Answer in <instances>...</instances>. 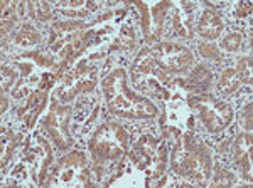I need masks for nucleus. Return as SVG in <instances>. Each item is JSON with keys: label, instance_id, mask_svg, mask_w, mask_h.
I'll list each match as a JSON object with an SVG mask.
<instances>
[{"label": "nucleus", "instance_id": "1", "mask_svg": "<svg viewBox=\"0 0 253 188\" xmlns=\"http://www.w3.org/2000/svg\"><path fill=\"white\" fill-rule=\"evenodd\" d=\"M105 94H107L108 106L112 113L124 118H152L157 114L156 106L145 97H140L133 94L126 88L125 83V71L115 69L103 83Z\"/></svg>", "mask_w": 253, "mask_h": 188}, {"label": "nucleus", "instance_id": "2", "mask_svg": "<svg viewBox=\"0 0 253 188\" xmlns=\"http://www.w3.org/2000/svg\"><path fill=\"white\" fill-rule=\"evenodd\" d=\"M172 168L175 173L203 182L210 175V151L193 134H186L182 150L174 151Z\"/></svg>", "mask_w": 253, "mask_h": 188}, {"label": "nucleus", "instance_id": "3", "mask_svg": "<svg viewBox=\"0 0 253 188\" xmlns=\"http://www.w3.org/2000/svg\"><path fill=\"white\" fill-rule=\"evenodd\" d=\"M189 103L210 133H219L230 125L233 118L230 106L211 96H194Z\"/></svg>", "mask_w": 253, "mask_h": 188}, {"label": "nucleus", "instance_id": "4", "mask_svg": "<svg viewBox=\"0 0 253 188\" xmlns=\"http://www.w3.org/2000/svg\"><path fill=\"white\" fill-rule=\"evenodd\" d=\"M126 143H128V138H126L125 129L118 125L108 123L98 129L95 138L89 143V148L96 155L98 160L110 161L120 157L124 148H126Z\"/></svg>", "mask_w": 253, "mask_h": 188}, {"label": "nucleus", "instance_id": "5", "mask_svg": "<svg viewBox=\"0 0 253 188\" xmlns=\"http://www.w3.org/2000/svg\"><path fill=\"white\" fill-rule=\"evenodd\" d=\"M156 66L169 72H182L193 66V54L189 49L175 42H161L150 49Z\"/></svg>", "mask_w": 253, "mask_h": 188}, {"label": "nucleus", "instance_id": "6", "mask_svg": "<svg viewBox=\"0 0 253 188\" xmlns=\"http://www.w3.org/2000/svg\"><path fill=\"white\" fill-rule=\"evenodd\" d=\"M235 161L242 168L245 177L252 170V134L242 133L235 141Z\"/></svg>", "mask_w": 253, "mask_h": 188}, {"label": "nucleus", "instance_id": "7", "mask_svg": "<svg viewBox=\"0 0 253 188\" xmlns=\"http://www.w3.org/2000/svg\"><path fill=\"white\" fill-rule=\"evenodd\" d=\"M198 32L208 40L218 39L223 32V20L214 10H205L198 24Z\"/></svg>", "mask_w": 253, "mask_h": 188}, {"label": "nucleus", "instance_id": "8", "mask_svg": "<svg viewBox=\"0 0 253 188\" xmlns=\"http://www.w3.org/2000/svg\"><path fill=\"white\" fill-rule=\"evenodd\" d=\"M240 79L238 74L233 67H226L221 72V77H219V83H218V91L221 94H231L238 89Z\"/></svg>", "mask_w": 253, "mask_h": 188}, {"label": "nucleus", "instance_id": "9", "mask_svg": "<svg viewBox=\"0 0 253 188\" xmlns=\"http://www.w3.org/2000/svg\"><path fill=\"white\" fill-rule=\"evenodd\" d=\"M235 71H236V74H238L240 81L252 84V57H243V59H240Z\"/></svg>", "mask_w": 253, "mask_h": 188}, {"label": "nucleus", "instance_id": "10", "mask_svg": "<svg viewBox=\"0 0 253 188\" xmlns=\"http://www.w3.org/2000/svg\"><path fill=\"white\" fill-rule=\"evenodd\" d=\"M29 7H31V15L34 19L47 20L51 17V14H49V5L46 2H32L29 3Z\"/></svg>", "mask_w": 253, "mask_h": 188}, {"label": "nucleus", "instance_id": "11", "mask_svg": "<svg viewBox=\"0 0 253 188\" xmlns=\"http://www.w3.org/2000/svg\"><path fill=\"white\" fill-rule=\"evenodd\" d=\"M240 44H242V35L240 34H230L221 40V47L230 52H235L240 47Z\"/></svg>", "mask_w": 253, "mask_h": 188}, {"label": "nucleus", "instance_id": "12", "mask_svg": "<svg viewBox=\"0 0 253 188\" xmlns=\"http://www.w3.org/2000/svg\"><path fill=\"white\" fill-rule=\"evenodd\" d=\"M39 40V35L38 34H32L29 31H22L17 34V44L20 46H29V44H34Z\"/></svg>", "mask_w": 253, "mask_h": 188}, {"label": "nucleus", "instance_id": "13", "mask_svg": "<svg viewBox=\"0 0 253 188\" xmlns=\"http://www.w3.org/2000/svg\"><path fill=\"white\" fill-rule=\"evenodd\" d=\"M242 126L245 129H248V131L252 129V104H248L247 108H245V113L242 118Z\"/></svg>", "mask_w": 253, "mask_h": 188}, {"label": "nucleus", "instance_id": "14", "mask_svg": "<svg viewBox=\"0 0 253 188\" xmlns=\"http://www.w3.org/2000/svg\"><path fill=\"white\" fill-rule=\"evenodd\" d=\"M199 51H201V54L205 57H213V59L218 57V49L213 47L211 44H203V46L199 47Z\"/></svg>", "mask_w": 253, "mask_h": 188}, {"label": "nucleus", "instance_id": "15", "mask_svg": "<svg viewBox=\"0 0 253 188\" xmlns=\"http://www.w3.org/2000/svg\"><path fill=\"white\" fill-rule=\"evenodd\" d=\"M252 10V5L250 3H247V2H243V3H240L238 7H236V10H235V14L236 15H240V17H242V15H247L248 12Z\"/></svg>", "mask_w": 253, "mask_h": 188}]
</instances>
